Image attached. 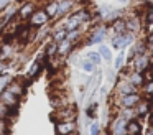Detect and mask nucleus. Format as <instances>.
<instances>
[{"label":"nucleus","instance_id":"nucleus-1","mask_svg":"<svg viewBox=\"0 0 153 135\" xmlns=\"http://www.w3.org/2000/svg\"><path fill=\"white\" fill-rule=\"evenodd\" d=\"M137 36L132 35L130 31H125L122 33V35H115L110 38V46H112L115 51H123L125 48H128V46H132L133 43H135Z\"/></svg>","mask_w":153,"mask_h":135},{"label":"nucleus","instance_id":"nucleus-2","mask_svg":"<svg viewBox=\"0 0 153 135\" xmlns=\"http://www.w3.org/2000/svg\"><path fill=\"white\" fill-rule=\"evenodd\" d=\"M135 92H140L138 89L133 84H130L123 76L119 74V78L114 82V95L112 97H120V95H127V94H135Z\"/></svg>","mask_w":153,"mask_h":135},{"label":"nucleus","instance_id":"nucleus-3","mask_svg":"<svg viewBox=\"0 0 153 135\" xmlns=\"http://www.w3.org/2000/svg\"><path fill=\"white\" fill-rule=\"evenodd\" d=\"M77 119V109L76 105H68L63 109H56V110L51 114V120L53 122H71Z\"/></svg>","mask_w":153,"mask_h":135},{"label":"nucleus","instance_id":"nucleus-4","mask_svg":"<svg viewBox=\"0 0 153 135\" xmlns=\"http://www.w3.org/2000/svg\"><path fill=\"white\" fill-rule=\"evenodd\" d=\"M45 69H46V59H45L43 54H40L38 58L33 59V63H31L30 66H28V71L25 72V78H27L28 81H35V79L40 78Z\"/></svg>","mask_w":153,"mask_h":135},{"label":"nucleus","instance_id":"nucleus-5","mask_svg":"<svg viewBox=\"0 0 153 135\" xmlns=\"http://www.w3.org/2000/svg\"><path fill=\"white\" fill-rule=\"evenodd\" d=\"M152 59H153V56L150 54V53H143V54L135 56V58H133L130 63H127V64L132 68V71L143 72V74H145V72L148 71L150 64H152Z\"/></svg>","mask_w":153,"mask_h":135},{"label":"nucleus","instance_id":"nucleus-6","mask_svg":"<svg viewBox=\"0 0 153 135\" xmlns=\"http://www.w3.org/2000/svg\"><path fill=\"white\" fill-rule=\"evenodd\" d=\"M107 135H127V120L114 114L107 127Z\"/></svg>","mask_w":153,"mask_h":135},{"label":"nucleus","instance_id":"nucleus-7","mask_svg":"<svg viewBox=\"0 0 153 135\" xmlns=\"http://www.w3.org/2000/svg\"><path fill=\"white\" fill-rule=\"evenodd\" d=\"M38 8L36 5V0H25L20 7H18V12H17V22L22 23H27L28 18L33 15V12Z\"/></svg>","mask_w":153,"mask_h":135},{"label":"nucleus","instance_id":"nucleus-8","mask_svg":"<svg viewBox=\"0 0 153 135\" xmlns=\"http://www.w3.org/2000/svg\"><path fill=\"white\" fill-rule=\"evenodd\" d=\"M125 25H127V31H130L132 35H138L145 26H143V22H142V16L138 13H132V15H125Z\"/></svg>","mask_w":153,"mask_h":135},{"label":"nucleus","instance_id":"nucleus-9","mask_svg":"<svg viewBox=\"0 0 153 135\" xmlns=\"http://www.w3.org/2000/svg\"><path fill=\"white\" fill-rule=\"evenodd\" d=\"M77 7V0H58V15L54 22H61L64 16L71 15Z\"/></svg>","mask_w":153,"mask_h":135},{"label":"nucleus","instance_id":"nucleus-10","mask_svg":"<svg viewBox=\"0 0 153 135\" xmlns=\"http://www.w3.org/2000/svg\"><path fill=\"white\" fill-rule=\"evenodd\" d=\"M50 16L46 15V12H45L43 8H36L33 12V15L28 18V25L31 26V28H41V26H46L48 23H50Z\"/></svg>","mask_w":153,"mask_h":135},{"label":"nucleus","instance_id":"nucleus-11","mask_svg":"<svg viewBox=\"0 0 153 135\" xmlns=\"http://www.w3.org/2000/svg\"><path fill=\"white\" fill-rule=\"evenodd\" d=\"M153 112V99H146L143 97L142 101L137 104L135 107V114H137V119H140V120H143V119H146L150 114Z\"/></svg>","mask_w":153,"mask_h":135},{"label":"nucleus","instance_id":"nucleus-12","mask_svg":"<svg viewBox=\"0 0 153 135\" xmlns=\"http://www.w3.org/2000/svg\"><path fill=\"white\" fill-rule=\"evenodd\" d=\"M77 132V122H54V134L56 135H73Z\"/></svg>","mask_w":153,"mask_h":135},{"label":"nucleus","instance_id":"nucleus-13","mask_svg":"<svg viewBox=\"0 0 153 135\" xmlns=\"http://www.w3.org/2000/svg\"><path fill=\"white\" fill-rule=\"evenodd\" d=\"M0 102L5 104L8 109H18L22 99L17 97V95H13L10 91H7V89H2V91H0Z\"/></svg>","mask_w":153,"mask_h":135},{"label":"nucleus","instance_id":"nucleus-14","mask_svg":"<svg viewBox=\"0 0 153 135\" xmlns=\"http://www.w3.org/2000/svg\"><path fill=\"white\" fill-rule=\"evenodd\" d=\"M143 53H146V46H145V41L143 40H135V43H133L132 46H128V53H127V63H130L135 56L138 54H143Z\"/></svg>","mask_w":153,"mask_h":135},{"label":"nucleus","instance_id":"nucleus-15","mask_svg":"<svg viewBox=\"0 0 153 135\" xmlns=\"http://www.w3.org/2000/svg\"><path fill=\"white\" fill-rule=\"evenodd\" d=\"M41 54L45 56V59H46V61H50V59H53L54 56H58V43L53 41V40L50 38L43 45V53H41Z\"/></svg>","mask_w":153,"mask_h":135},{"label":"nucleus","instance_id":"nucleus-16","mask_svg":"<svg viewBox=\"0 0 153 135\" xmlns=\"http://www.w3.org/2000/svg\"><path fill=\"white\" fill-rule=\"evenodd\" d=\"M76 48H77V46L73 45L71 41H68V40H63L61 43H58V56H59V58H63V59H66L68 56H69Z\"/></svg>","mask_w":153,"mask_h":135},{"label":"nucleus","instance_id":"nucleus-17","mask_svg":"<svg viewBox=\"0 0 153 135\" xmlns=\"http://www.w3.org/2000/svg\"><path fill=\"white\" fill-rule=\"evenodd\" d=\"M125 79L127 81L130 82V84H133L135 86L137 89H142V86L145 84V74H143V72H137V71H130L128 74L125 76Z\"/></svg>","mask_w":153,"mask_h":135},{"label":"nucleus","instance_id":"nucleus-18","mask_svg":"<svg viewBox=\"0 0 153 135\" xmlns=\"http://www.w3.org/2000/svg\"><path fill=\"white\" fill-rule=\"evenodd\" d=\"M127 135H143V124L140 119H132L127 122Z\"/></svg>","mask_w":153,"mask_h":135},{"label":"nucleus","instance_id":"nucleus-19","mask_svg":"<svg viewBox=\"0 0 153 135\" xmlns=\"http://www.w3.org/2000/svg\"><path fill=\"white\" fill-rule=\"evenodd\" d=\"M107 26H109V33H110L112 36H115V35H122V33H125V31H127L125 18H119L117 22L110 23V25H107Z\"/></svg>","mask_w":153,"mask_h":135},{"label":"nucleus","instance_id":"nucleus-20","mask_svg":"<svg viewBox=\"0 0 153 135\" xmlns=\"http://www.w3.org/2000/svg\"><path fill=\"white\" fill-rule=\"evenodd\" d=\"M43 10L46 12V15L50 16L51 22H54L58 15V0H46L43 5Z\"/></svg>","mask_w":153,"mask_h":135},{"label":"nucleus","instance_id":"nucleus-21","mask_svg":"<svg viewBox=\"0 0 153 135\" xmlns=\"http://www.w3.org/2000/svg\"><path fill=\"white\" fill-rule=\"evenodd\" d=\"M97 53L100 54V58H102V61H105V63H110L112 61V58H114V54H112V48L110 46H107V45H99V49H97Z\"/></svg>","mask_w":153,"mask_h":135},{"label":"nucleus","instance_id":"nucleus-22","mask_svg":"<svg viewBox=\"0 0 153 135\" xmlns=\"http://www.w3.org/2000/svg\"><path fill=\"white\" fill-rule=\"evenodd\" d=\"M142 22H143V26H145L146 30H153V8H148L145 10V12L142 13Z\"/></svg>","mask_w":153,"mask_h":135},{"label":"nucleus","instance_id":"nucleus-23","mask_svg":"<svg viewBox=\"0 0 153 135\" xmlns=\"http://www.w3.org/2000/svg\"><path fill=\"white\" fill-rule=\"evenodd\" d=\"M140 94L146 99H153V79H146L145 84L140 89Z\"/></svg>","mask_w":153,"mask_h":135},{"label":"nucleus","instance_id":"nucleus-24","mask_svg":"<svg viewBox=\"0 0 153 135\" xmlns=\"http://www.w3.org/2000/svg\"><path fill=\"white\" fill-rule=\"evenodd\" d=\"M84 58H86L87 61H91L94 66H100V63H102V58H100V54L97 51H87Z\"/></svg>","mask_w":153,"mask_h":135},{"label":"nucleus","instance_id":"nucleus-25","mask_svg":"<svg viewBox=\"0 0 153 135\" xmlns=\"http://www.w3.org/2000/svg\"><path fill=\"white\" fill-rule=\"evenodd\" d=\"M143 41H145V46H146V53H150V54L153 56V30L146 31Z\"/></svg>","mask_w":153,"mask_h":135},{"label":"nucleus","instance_id":"nucleus-26","mask_svg":"<svg viewBox=\"0 0 153 135\" xmlns=\"http://www.w3.org/2000/svg\"><path fill=\"white\" fill-rule=\"evenodd\" d=\"M123 66H125V54H123V51H119V54L115 56V61H114V71H120Z\"/></svg>","mask_w":153,"mask_h":135},{"label":"nucleus","instance_id":"nucleus-27","mask_svg":"<svg viewBox=\"0 0 153 135\" xmlns=\"http://www.w3.org/2000/svg\"><path fill=\"white\" fill-rule=\"evenodd\" d=\"M79 66H81V69H82L86 74H92V72H96V68H97V66H94L91 61H87L86 58H84L82 61L79 63Z\"/></svg>","mask_w":153,"mask_h":135},{"label":"nucleus","instance_id":"nucleus-28","mask_svg":"<svg viewBox=\"0 0 153 135\" xmlns=\"http://www.w3.org/2000/svg\"><path fill=\"white\" fill-rule=\"evenodd\" d=\"M0 135H10V120L0 119Z\"/></svg>","mask_w":153,"mask_h":135},{"label":"nucleus","instance_id":"nucleus-29","mask_svg":"<svg viewBox=\"0 0 153 135\" xmlns=\"http://www.w3.org/2000/svg\"><path fill=\"white\" fill-rule=\"evenodd\" d=\"M89 135H102V127H100L99 122L94 120L89 127Z\"/></svg>","mask_w":153,"mask_h":135},{"label":"nucleus","instance_id":"nucleus-30","mask_svg":"<svg viewBox=\"0 0 153 135\" xmlns=\"http://www.w3.org/2000/svg\"><path fill=\"white\" fill-rule=\"evenodd\" d=\"M97 104L96 102H92L91 105H87V109H86V115L89 119H96V115H97Z\"/></svg>","mask_w":153,"mask_h":135},{"label":"nucleus","instance_id":"nucleus-31","mask_svg":"<svg viewBox=\"0 0 153 135\" xmlns=\"http://www.w3.org/2000/svg\"><path fill=\"white\" fill-rule=\"evenodd\" d=\"M8 5H12V0H0V10H5Z\"/></svg>","mask_w":153,"mask_h":135},{"label":"nucleus","instance_id":"nucleus-32","mask_svg":"<svg viewBox=\"0 0 153 135\" xmlns=\"http://www.w3.org/2000/svg\"><path fill=\"white\" fill-rule=\"evenodd\" d=\"M146 124H148L150 128H153V112L148 115V117H146Z\"/></svg>","mask_w":153,"mask_h":135},{"label":"nucleus","instance_id":"nucleus-33","mask_svg":"<svg viewBox=\"0 0 153 135\" xmlns=\"http://www.w3.org/2000/svg\"><path fill=\"white\" fill-rule=\"evenodd\" d=\"M4 28H5V23H4V20L0 18V35H4Z\"/></svg>","mask_w":153,"mask_h":135},{"label":"nucleus","instance_id":"nucleus-34","mask_svg":"<svg viewBox=\"0 0 153 135\" xmlns=\"http://www.w3.org/2000/svg\"><path fill=\"white\" fill-rule=\"evenodd\" d=\"M145 135H153V128L148 127V128H146V134H145Z\"/></svg>","mask_w":153,"mask_h":135},{"label":"nucleus","instance_id":"nucleus-35","mask_svg":"<svg viewBox=\"0 0 153 135\" xmlns=\"http://www.w3.org/2000/svg\"><path fill=\"white\" fill-rule=\"evenodd\" d=\"M73 135H79V134H77V132H76V134H73Z\"/></svg>","mask_w":153,"mask_h":135}]
</instances>
